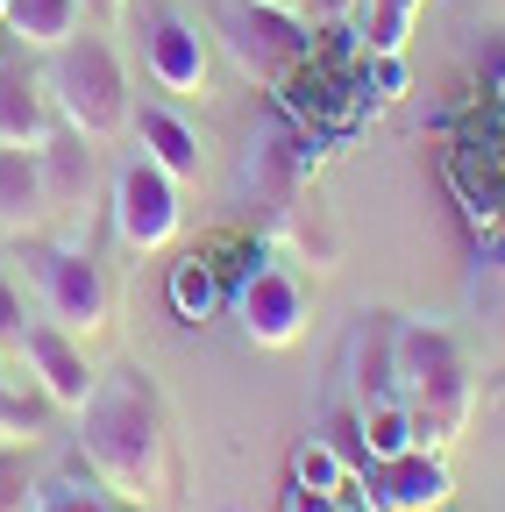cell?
Listing matches in <instances>:
<instances>
[{"instance_id":"2e32d148","label":"cell","mask_w":505,"mask_h":512,"mask_svg":"<svg viewBox=\"0 0 505 512\" xmlns=\"http://www.w3.org/2000/svg\"><path fill=\"white\" fill-rule=\"evenodd\" d=\"M221 306V278H214V264H200V256H185V264H171V313L178 320H200Z\"/></svg>"},{"instance_id":"3957f363","label":"cell","mask_w":505,"mask_h":512,"mask_svg":"<svg viewBox=\"0 0 505 512\" xmlns=\"http://www.w3.org/2000/svg\"><path fill=\"white\" fill-rule=\"evenodd\" d=\"M470 363L456 335L441 328H399V406L413 420V448H449L470 420Z\"/></svg>"},{"instance_id":"7c38bea8","label":"cell","mask_w":505,"mask_h":512,"mask_svg":"<svg viewBox=\"0 0 505 512\" xmlns=\"http://www.w3.org/2000/svg\"><path fill=\"white\" fill-rule=\"evenodd\" d=\"M36 164H43V200H50V214H79L86 192H93V150H86V136L57 128V136L36 150Z\"/></svg>"},{"instance_id":"d4e9b609","label":"cell","mask_w":505,"mask_h":512,"mask_svg":"<svg viewBox=\"0 0 505 512\" xmlns=\"http://www.w3.org/2000/svg\"><path fill=\"white\" fill-rule=\"evenodd\" d=\"M257 8H285V15H299V8H306V0H257Z\"/></svg>"},{"instance_id":"52a82bcc","label":"cell","mask_w":505,"mask_h":512,"mask_svg":"<svg viewBox=\"0 0 505 512\" xmlns=\"http://www.w3.org/2000/svg\"><path fill=\"white\" fill-rule=\"evenodd\" d=\"M143 64L164 93H200L207 86V36L185 22L178 8H150L143 22Z\"/></svg>"},{"instance_id":"5b68a950","label":"cell","mask_w":505,"mask_h":512,"mask_svg":"<svg viewBox=\"0 0 505 512\" xmlns=\"http://www.w3.org/2000/svg\"><path fill=\"white\" fill-rule=\"evenodd\" d=\"M178 178L164 171V164H150V157H136V164H121V178H114V235L129 242V249H164L171 235H178Z\"/></svg>"},{"instance_id":"7402d4cb","label":"cell","mask_w":505,"mask_h":512,"mask_svg":"<svg viewBox=\"0 0 505 512\" xmlns=\"http://www.w3.org/2000/svg\"><path fill=\"white\" fill-rule=\"evenodd\" d=\"M406 22H413V0H385V15H377V50H399Z\"/></svg>"},{"instance_id":"4316f807","label":"cell","mask_w":505,"mask_h":512,"mask_svg":"<svg viewBox=\"0 0 505 512\" xmlns=\"http://www.w3.org/2000/svg\"><path fill=\"white\" fill-rule=\"evenodd\" d=\"M0 36H8V22H0Z\"/></svg>"},{"instance_id":"8fae6325","label":"cell","mask_w":505,"mask_h":512,"mask_svg":"<svg viewBox=\"0 0 505 512\" xmlns=\"http://www.w3.org/2000/svg\"><path fill=\"white\" fill-rule=\"evenodd\" d=\"M449 498V470H441L427 448H406V456L370 463V505L377 512H434Z\"/></svg>"},{"instance_id":"ffe728a7","label":"cell","mask_w":505,"mask_h":512,"mask_svg":"<svg viewBox=\"0 0 505 512\" xmlns=\"http://www.w3.org/2000/svg\"><path fill=\"white\" fill-rule=\"evenodd\" d=\"M0 512H29V470L8 441H0Z\"/></svg>"},{"instance_id":"cb8c5ba5","label":"cell","mask_w":505,"mask_h":512,"mask_svg":"<svg viewBox=\"0 0 505 512\" xmlns=\"http://www.w3.org/2000/svg\"><path fill=\"white\" fill-rule=\"evenodd\" d=\"M399 86H406V64H399V50H377V93L392 100Z\"/></svg>"},{"instance_id":"44dd1931","label":"cell","mask_w":505,"mask_h":512,"mask_svg":"<svg viewBox=\"0 0 505 512\" xmlns=\"http://www.w3.org/2000/svg\"><path fill=\"white\" fill-rule=\"evenodd\" d=\"M29 512H107L93 491H72V484H43L36 498H29Z\"/></svg>"},{"instance_id":"30bf717a","label":"cell","mask_w":505,"mask_h":512,"mask_svg":"<svg viewBox=\"0 0 505 512\" xmlns=\"http://www.w3.org/2000/svg\"><path fill=\"white\" fill-rule=\"evenodd\" d=\"M235 313H242V335L257 342V349H285V342H299V328H306V292H299L285 271L264 264V271H249Z\"/></svg>"},{"instance_id":"8992f818","label":"cell","mask_w":505,"mask_h":512,"mask_svg":"<svg viewBox=\"0 0 505 512\" xmlns=\"http://www.w3.org/2000/svg\"><path fill=\"white\" fill-rule=\"evenodd\" d=\"M36 292L65 335H93L107 320V278L86 249H43L36 256Z\"/></svg>"},{"instance_id":"7a4b0ae2","label":"cell","mask_w":505,"mask_h":512,"mask_svg":"<svg viewBox=\"0 0 505 512\" xmlns=\"http://www.w3.org/2000/svg\"><path fill=\"white\" fill-rule=\"evenodd\" d=\"M43 86H50V107L57 121L86 143H114L121 128L136 121V100H129V72L107 36H65L43 64Z\"/></svg>"},{"instance_id":"ac0fdd59","label":"cell","mask_w":505,"mask_h":512,"mask_svg":"<svg viewBox=\"0 0 505 512\" xmlns=\"http://www.w3.org/2000/svg\"><path fill=\"white\" fill-rule=\"evenodd\" d=\"M22 335H29V306H22L15 278L0 271V356H22Z\"/></svg>"},{"instance_id":"603a6c76","label":"cell","mask_w":505,"mask_h":512,"mask_svg":"<svg viewBox=\"0 0 505 512\" xmlns=\"http://www.w3.org/2000/svg\"><path fill=\"white\" fill-rule=\"evenodd\" d=\"M349 8H363V0H306V8H299V22H321V29H342V22H349Z\"/></svg>"},{"instance_id":"9c48e42d","label":"cell","mask_w":505,"mask_h":512,"mask_svg":"<svg viewBox=\"0 0 505 512\" xmlns=\"http://www.w3.org/2000/svg\"><path fill=\"white\" fill-rule=\"evenodd\" d=\"M50 136H57V107H50V86H43V64L0 57V143L43 150Z\"/></svg>"},{"instance_id":"484cf974","label":"cell","mask_w":505,"mask_h":512,"mask_svg":"<svg viewBox=\"0 0 505 512\" xmlns=\"http://www.w3.org/2000/svg\"><path fill=\"white\" fill-rule=\"evenodd\" d=\"M93 8H100V15H121V0H93Z\"/></svg>"},{"instance_id":"83f0119b","label":"cell","mask_w":505,"mask_h":512,"mask_svg":"<svg viewBox=\"0 0 505 512\" xmlns=\"http://www.w3.org/2000/svg\"><path fill=\"white\" fill-rule=\"evenodd\" d=\"M434 512H441V505H434Z\"/></svg>"},{"instance_id":"d6986e66","label":"cell","mask_w":505,"mask_h":512,"mask_svg":"<svg viewBox=\"0 0 505 512\" xmlns=\"http://www.w3.org/2000/svg\"><path fill=\"white\" fill-rule=\"evenodd\" d=\"M36 427H43V413L0 384V441H8V448H15V441H36Z\"/></svg>"},{"instance_id":"5bb4252c","label":"cell","mask_w":505,"mask_h":512,"mask_svg":"<svg viewBox=\"0 0 505 512\" xmlns=\"http://www.w3.org/2000/svg\"><path fill=\"white\" fill-rule=\"evenodd\" d=\"M129 128H136L143 157H150V164H164L178 185H185V178H200V136H193V128H185L171 107H143Z\"/></svg>"},{"instance_id":"e0dca14e","label":"cell","mask_w":505,"mask_h":512,"mask_svg":"<svg viewBox=\"0 0 505 512\" xmlns=\"http://www.w3.org/2000/svg\"><path fill=\"white\" fill-rule=\"evenodd\" d=\"M299 484H306V491H335V498H342V484H349V477H342V456H335L328 441H306V448H299Z\"/></svg>"},{"instance_id":"9a60e30c","label":"cell","mask_w":505,"mask_h":512,"mask_svg":"<svg viewBox=\"0 0 505 512\" xmlns=\"http://www.w3.org/2000/svg\"><path fill=\"white\" fill-rule=\"evenodd\" d=\"M79 15H86V0H0L8 36L29 50H57L65 36H79Z\"/></svg>"},{"instance_id":"6da1fadb","label":"cell","mask_w":505,"mask_h":512,"mask_svg":"<svg viewBox=\"0 0 505 512\" xmlns=\"http://www.w3.org/2000/svg\"><path fill=\"white\" fill-rule=\"evenodd\" d=\"M79 456L100 477V491L121 505H150L164 491V420H157V392L143 384V370H114L86 392Z\"/></svg>"},{"instance_id":"4fadbf2b","label":"cell","mask_w":505,"mask_h":512,"mask_svg":"<svg viewBox=\"0 0 505 512\" xmlns=\"http://www.w3.org/2000/svg\"><path fill=\"white\" fill-rule=\"evenodd\" d=\"M43 214H50V200H43V164H36V150L0 143V235H29Z\"/></svg>"},{"instance_id":"ba28073f","label":"cell","mask_w":505,"mask_h":512,"mask_svg":"<svg viewBox=\"0 0 505 512\" xmlns=\"http://www.w3.org/2000/svg\"><path fill=\"white\" fill-rule=\"evenodd\" d=\"M22 363L36 370V384H43V399L50 406H86V392H93V370H86V349H79V335H65L57 320H29V335H22Z\"/></svg>"},{"instance_id":"277c9868","label":"cell","mask_w":505,"mask_h":512,"mask_svg":"<svg viewBox=\"0 0 505 512\" xmlns=\"http://www.w3.org/2000/svg\"><path fill=\"white\" fill-rule=\"evenodd\" d=\"M221 36H228V50H235V64L249 79H292L299 64L313 57V43H306V22L299 15H285V8H257V0H228L221 8Z\"/></svg>"}]
</instances>
